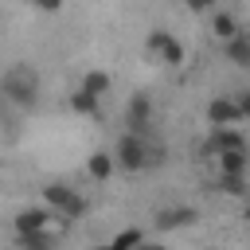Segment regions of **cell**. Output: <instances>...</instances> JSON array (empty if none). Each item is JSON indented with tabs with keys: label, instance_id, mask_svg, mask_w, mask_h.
I'll return each instance as SVG.
<instances>
[{
	"label": "cell",
	"instance_id": "1",
	"mask_svg": "<svg viewBox=\"0 0 250 250\" xmlns=\"http://www.w3.org/2000/svg\"><path fill=\"white\" fill-rule=\"evenodd\" d=\"M0 94L12 102V105H20V109H31L35 102H39V74L31 70V66H23V62H16L4 78H0Z\"/></svg>",
	"mask_w": 250,
	"mask_h": 250
},
{
	"label": "cell",
	"instance_id": "2",
	"mask_svg": "<svg viewBox=\"0 0 250 250\" xmlns=\"http://www.w3.org/2000/svg\"><path fill=\"white\" fill-rule=\"evenodd\" d=\"M43 199L59 211V219H82L86 207H90V203H86L74 188H66V184H47V188H43Z\"/></svg>",
	"mask_w": 250,
	"mask_h": 250
},
{
	"label": "cell",
	"instance_id": "3",
	"mask_svg": "<svg viewBox=\"0 0 250 250\" xmlns=\"http://www.w3.org/2000/svg\"><path fill=\"white\" fill-rule=\"evenodd\" d=\"M145 47L156 55V62H164V66H180L184 62V47L172 39V31H164V27H156V31H148V39H145Z\"/></svg>",
	"mask_w": 250,
	"mask_h": 250
},
{
	"label": "cell",
	"instance_id": "4",
	"mask_svg": "<svg viewBox=\"0 0 250 250\" xmlns=\"http://www.w3.org/2000/svg\"><path fill=\"white\" fill-rule=\"evenodd\" d=\"M113 164H121L125 172H141V168H148V164H145V137H133V133H125V137L117 141Z\"/></svg>",
	"mask_w": 250,
	"mask_h": 250
},
{
	"label": "cell",
	"instance_id": "5",
	"mask_svg": "<svg viewBox=\"0 0 250 250\" xmlns=\"http://www.w3.org/2000/svg\"><path fill=\"white\" fill-rule=\"evenodd\" d=\"M125 125H129L133 137H145V133H148V125H152V102H148V94H133V98H129V105H125Z\"/></svg>",
	"mask_w": 250,
	"mask_h": 250
},
{
	"label": "cell",
	"instance_id": "6",
	"mask_svg": "<svg viewBox=\"0 0 250 250\" xmlns=\"http://www.w3.org/2000/svg\"><path fill=\"white\" fill-rule=\"evenodd\" d=\"M207 121H211V129H234V125L242 121L238 102H234V98H215V102H207Z\"/></svg>",
	"mask_w": 250,
	"mask_h": 250
},
{
	"label": "cell",
	"instance_id": "7",
	"mask_svg": "<svg viewBox=\"0 0 250 250\" xmlns=\"http://www.w3.org/2000/svg\"><path fill=\"white\" fill-rule=\"evenodd\" d=\"M250 145H246V137L238 133V129H211V137H207V152L211 156H219V152H246Z\"/></svg>",
	"mask_w": 250,
	"mask_h": 250
},
{
	"label": "cell",
	"instance_id": "8",
	"mask_svg": "<svg viewBox=\"0 0 250 250\" xmlns=\"http://www.w3.org/2000/svg\"><path fill=\"white\" fill-rule=\"evenodd\" d=\"M47 219H51V211H43V207H23V211L16 215V234H39V230H47Z\"/></svg>",
	"mask_w": 250,
	"mask_h": 250
},
{
	"label": "cell",
	"instance_id": "9",
	"mask_svg": "<svg viewBox=\"0 0 250 250\" xmlns=\"http://www.w3.org/2000/svg\"><path fill=\"white\" fill-rule=\"evenodd\" d=\"M191 223H195L191 207H164V211H156V230H176V227H191Z\"/></svg>",
	"mask_w": 250,
	"mask_h": 250
},
{
	"label": "cell",
	"instance_id": "10",
	"mask_svg": "<svg viewBox=\"0 0 250 250\" xmlns=\"http://www.w3.org/2000/svg\"><path fill=\"white\" fill-rule=\"evenodd\" d=\"M219 176H246L250 172V148L246 152H219Z\"/></svg>",
	"mask_w": 250,
	"mask_h": 250
},
{
	"label": "cell",
	"instance_id": "11",
	"mask_svg": "<svg viewBox=\"0 0 250 250\" xmlns=\"http://www.w3.org/2000/svg\"><path fill=\"white\" fill-rule=\"evenodd\" d=\"M227 59L234 66H250V31H242V35H234L227 43Z\"/></svg>",
	"mask_w": 250,
	"mask_h": 250
},
{
	"label": "cell",
	"instance_id": "12",
	"mask_svg": "<svg viewBox=\"0 0 250 250\" xmlns=\"http://www.w3.org/2000/svg\"><path fill=\"white\" fill-rule=\"evenodd\" d=\"M211 27H215V35H219V39H227V43H230L234 35H242V27L234 23V16H230V12H215V16H211Z\"/></svg>",
	"mask_w": 250,
	"mask_h": 250
},
{
	"label": "cell",
	"instance_id": "13",
	"mask_svg": "<svg viewBox=\"0 0 250 250\" xmlns=\"http://www.w3.org/2000/svg\"><path fill=\"white\" fill-rule=\"evenodd\" d=\"M78 90H86V94L102 98V94L109 90V74H105V70H86V78H82V86H78Z\"/></svg>",
	"mask_w": 250,
	"mask_h": 250
},
{
	"label": "cell",
	"instance_id": "14",
	"mask_svg": "<svg viewBox=\"0 0 250 250\" xmlns=\"http://www.w3.org/2000/svg\"><path fill=\"white\" fill-rule=\"evenodd\" d=\"M70 109L82 113V117H98V98L86 94V90H74V94H70Z\"/></svg>",
	"mask_w": 250,
	"mask_h": 250
},
{
	"label": "cell",
	"instance_id": "15",
	"mask_svg": "<svg viewBox=\"0 0 250 250\" xmlns=\"http://www.w3.org/2000/svg\"><path fill=\"white\" fill-rule=\"evenodd\" d=\"M86 168H90L94 180H109V176H113V156H109V152H94Z\"/></svg>",
	"mask_w": 250,
	"mask_h": 250
},
{
	"label": "cell",
	"instance_id": "16",
	"mask_svg": "<svg viewBox=\"0 0 250 250\" xmlns=\"http://www.w3.org/2000/svg\"><path fill=\"white\" fill-rule=\"evenodd\" d=\"M109 246H113V250H137V246H145V234H141L137 227H129V230H121Z\"/></svg>",
	"mask_w": 250,
	"mask_h": 250
},
{
	"label": "cell",
	"instance_id": "17",
	"mask_svg": "<svg viewBox=\"0 0 250 250\" xmlns=\"http://www.w3.org/2000/svg\"><path fill=\"white\" fill-rule=\"evenodd\" d=\"M20 250H55V238L47 230L39 234H20Z\"/></svg>",
	"mask_w": 250,
	"mask_h": 250
},
{
	"label": "cell",
	"instance_id": "18",
	"mask_svg": "<svg viewBox=\"0 0 250 250\" xmlns=\"http://www.w3.org/2000/svg\"><path fill=\"white\" fill-rule=\"evenodd\" d=\"M215 191H223V195H242V191H246V176H219V180H215Z\"/></svg>",
	"mask_w": 250,
	"mask_h": 250
},
{
	"label": "cell",
	"instance_id": "19",
	"mask_svg": "<svg viewBox=\"0 0 250 250\" xmlns=\"http://www.w3.org/2000/svg\"><path fill=\"white\" fill-rule=\"evenodd\" d=\"M234 102H238V113H242V117H250V90H246L242 98H234Z\"/></svg>",
	"mask_w": 250,
	"mask_h": 250
},
{
	"label": "cell",
	"instance_id": "20",
	"mask_svg": "<svg viewBox=\"0 0 250 250\" xmlns=\"http://www.w3.org/2000/svg\"><path fill=\"white\" fill-rule=\"evenodd\" d=\"M137 250H164V246H152V242H145V246H137Z\"/></svg>",
	"mask_w": 250,
	"mask_h": 250
},
{
	"label": "cell",
	"instance_id": "21",
	"mask_svg": "<svg viewBox=\"0 0 250 250\" xmlns=\"http://www.w3.org/2000/svg\"><path fill=\"white\" fill-rule=\"evenodd\" d=\"M94 250H113V246H109V242H105V246H94Z\"/></svg>",
	"mask_w": 250,
	"mask_h": 250
},
{
	"label": "cell",
	"instance_id": "22",
	"mask_svg": "<svg viewBox=\"0 0 250 250\" xmlns=\"http://www.w3.org/2000/svg\"><path fill=\"white\" fill-rule=\"evenodd\" d=\"M246 223H250V207H246Z\"/></svg>",
	"mask_w": 250,
	"mask_h": 250
}]
</instances>
